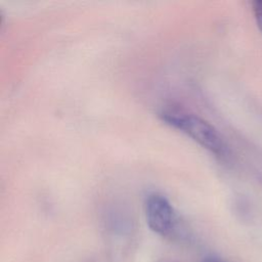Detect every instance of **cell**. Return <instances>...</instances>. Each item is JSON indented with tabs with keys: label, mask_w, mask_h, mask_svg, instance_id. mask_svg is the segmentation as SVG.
I'll return each instance as SVG.
<instances>
[{
	"label": "cell",
	"mask_w": 262,
	"mask_h": 262,
	"mask_svg": "<svg viewBox=\"0 0 262 262\" xmlns=\"http://www.w3.org/2000/svg\"><path fill=\"white\" fill-rule=\"evenodd\" d=\"M145 217L148 227L156 233L168 235L177 224V216L169 200L158 192L149 193L144 202Z\"/></svg>",
	"instance_id": "2"
},
{
	"label": "cell",
	"mask_w": 262,
	"mask_h": 262,
	"mask_svg": "<svg viewBox=\"0 0 262 262\" xmlns=\"http://www.w3.org/2000/svg\"><path fill=\"white\" fill-rule=\"evenodd\" d=\"M253 11L257 26L262 34V0H256L253 2Z\"/></svg>",
	"instance_id": "3"
},
{
	"label": "cell",
	"mask_w": 262,
	"mask_h": 262,
	"mask_svg": "<svg viewBox=\"0 0 262 262\" xmlns=\"http://www.w3.org/2000/svg\"><path fill=\"white\" fill-rule=\"evenodd\" d=\"M203 262H222V261L217 258H206Z\"/></svg>",
	"instance_id": "4"
},
{
	"label": "cell",
	"mask_w": 262,
	"mask_h": 262,
	"mask_svg": "<svg viewBox=\"0 0 262 262\" xmlns=\"http://www.w3.org/2000/svg\"><path fill=\"white\" fill-rule=\"evenodd\" d=\"M163 122L182 132L212 154L222 157L226 145L219 132L205 119L183 107L170 105L160 112Z\"/></svg>",
	"instance_id": "1"
}]
</instances>
